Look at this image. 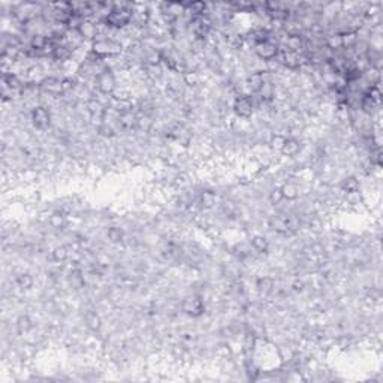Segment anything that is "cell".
<instances>
[{
    "mask_svg": "<svg viewBox=\"0 0 383 383\" xmlns=\"http://www.w3.org/2000/svg\"><path fill=\"white\" fill-rule=\"evenodd\" d=\"M90 51L94 54L96 57L105 60V59H113V57L120 56L122 51H123V45L113 38L102 36V38H97L91 42Z\"/></svg>",
    "mask_w": 383,
    "mask_h": 383,
    "instance_id": "1",
    "label": "cell"
},
{
    "mask_svg": "<svg viewBox=\"0 0 383 383\" xmlns=\"http://www.w3.org/2000/svg\"><path fill=\"white\" fill-rule=\"evenodd\" d=\"M94 84H96L97 91L103 96H113L117 90L116 75L111 69H108V68H105V69H102L96 74Z\"/></svg>",
    "mask_w": 383,
    "mask_h": 383,
    "instance_id": "2",
    "label": "cell"
},
{
    "mask_svg": "<svg viewBox=\"0 0 383 383\" xmlns=\"http://www.w3.org/2000/svg\"><path fill=\"white\" fill-rule=\"evenodd\" d=\"M232 111L238 119H250L255 114V102L252 94H238L234 99Z\"/></svg>",
    "mask_w": 383,
    "mask_h": 383,
    "instance_id": "3",
    "label": "cell"
},
{
    "mask_svg": "<svg viewBox=\"0 0 383 383\" xmlns=\"http://www.w3.org/2000/svg\"><path fill=\"white\" fill-rule=\"evenodd\" d=\"M253 51H255L256 57L259 60L268 63V62H272V60H276L279 57L282 48H280L279 43H276L274 41L269 39V41H265V42H260V43L255 45Z\"/></svg>",
    "mask_w": 383,
    "mask_h": 383,
    "instance_id": "4",
    "label": "cell"
},
{
    "mask_svg": "<svg viewBox=\"0 0 383 383\" xmlns=\"http://www.w3.org/2000/svg\"><path fill=\"white\" fill-rule=\"evenodd\" d=\"M30 122L33 125V128L38 129V130L49 129V126L52 123V114L49 111V108L43 106V105L35 106L30 111Z\"/></svg>",
    "mask_w": 383,
    "mask_h": 383,
    "instance_id": "5",
    "label": "cell"
},
{
    "mask_svg": "<svg viewBox=\"0 0 383 383\" xmlns=\"http://www.w3.org/2000/svg\"><path fill=\"white\" fill-rule=\"evenodd\" d=\"M181 311L189 316V317H201L204 313H205V304H204V299L201 297H196V295H190V297H186L183 301H181Z\"/></svg>",
    "mask_w": 383,
    "mask_h": 383,
    "instance_id": "6",
    "label": "cell"
},
{
    "mask_svg": "<svg viewBox=\"0 0 383 383\" xmlns=\"http://www.w3.org/2000/svg\"><path fill=\"white\" fill-rule=\"evenodd\" d=\"M38 88L45 93L49 94L52 97H59L63 94V85H62V80L57 77H43L39 83H38Z\"/></svg>",
    "mask_w": 383,
    "mask_h": 383,
    "instance_id": "7",
    "label": "cell"
},
{
    "mask_svg": "<svg viewBox=\"0 0 383 383\" xmlns=\"http://www.w3.org/2000/svg\"><path fill=\"white\" fill-rule=\"evenodd\" d=\"M280 154L285 156V157H295L299 154L301 151V142L297 139V138H292V136H285V141L280 147Z\"/></svg>",
    "mask_w": 383,
    "mask_h": 383,
    "instance_id": "8",
    "label": "cell"
},
{
    "mask_svg": "<svg viewBox=\"0 0 383 383\" xmlns=\"http://www.w3.org/2000/svg\"><path fill=\"white\" fill-rule=\"evenodd\" d=\"M304 46H305V41H304L301 33L299 35H288L286 39H285V48L283 49L299 54Z\"/></svg>",
    "mask_w": 383,
    "mask_h": 383,
    "instance_id": "9",
    "label": "cell"
},
{
    "mask_svg": "<svg viewBox=\"0 0 383 383\" xmlns=\"http://www.w3.org/2000/svg\"><path fill=\"white\" fill-rule=\"evenodd\" d=\"M380 102H377L376 99H373L368 93H364L361 100H359V106H361V111L367 116H373L377 109H379Z\"/></svg>",
    "mask_w": 383,
    "mask_h": 383,
    "instance_id": "10",
    "label": "cell"
},
{
    "mask_svg": "<svg viewBox=\"0 0 383 383\" xmlns=\"http://www.w3.org/2000/svg\"><path fill=\"white\" fill-rule=\"evenodd\" d=\"M340 189L341 192H344L346 195H352V193H359L361 192V183L355 175H347L341 180L340 183Z\"/></svg>",
    "mask_w": 383,
    "mask_h": 383,
    "instance_id": "11",
    "label": "cell"
},
{
    "mask_svg": "<svg viewBox=\"0 0 383 383\" xmlns=\"http://www.w3.org/2000/svg\"><path fill=\"white\" fill-rule=\"evenodd\" d=\"M269 226L279 234H288V231L292 228L291 226V218H288L285 215H274L271 218Z\"/></svg>",
    "mask_w": 383,
    "mask_h": 383,
    "instance_id": "12",
    "label": "cell"
},
{
    "mask_svg": "<svg viewBox=\"0 0 383 383\" xmlns=\"http://www.w3.org/2000/svg\"><path fill=\"white\" fill-rule=\"evenodd\" d=\"M280 190H282L285 201H295L299 198V187L295 181H285L280 186Z\"/></svg>",
    "mask_w": 383,
    "mask_h": 383,
    "instance_id": "13",
    "label": "cell"
},
{
    "mask_svg": "<svg viewBox=\"0 0 383 383\" xmlns=\"http://www.w3.org/2000/svg\"><path fill=\"white\" fill-rule=\"evenodd\" d=\"M48 223L52 229H65L68 225V217L63 211H54L49 218H48Z\"/></svg>",
    "mask_w": 383,
    "mask_h": 383,
    "instance_id": "14",
    "label": "cell"
},
{
    "mask_svg": "<svg viewBox=\"0 0 383 383\" xmlns=\"http://www.w3.org/2000/svg\"><path fill=\"white\" fill-rule=\"evenodd\" d=\"M84 322H85V326L88 328V330H91V331H99L100 326H102L100 316L96 311H93V310H88L84 314Z\"/></svg>",
    "mask_w": 383,
    "mask_h": 383,
    "instance_id": "15",
    "label": "cell"
},
{
    "mask_svg": "<svg viewBox=\"0 0 383 383\" xmlns=\"http://www.w3.org/2000/svg\"><path fill=\"white\" fill-rule=\"evenodd\" d=\"M250 244L257 253H262V255L268 253V250H269V241L263 235H259V234H256L250 238Z\"/></svg>",
    "mask_w": 383,
    "mask_h": 383,
    "instance_id": "16",
    "label": "cell"
},
{
    "mask_svg": "<svg viewBox=\"0 0 383 383\" xmlns=\"http://www.w3.org/2000/svg\"><path fill=\"white\" fill-rule=\"evenodd\" d=\"M51 256H52V259L56 260V262L63 263V262H66L69 259V250H68L66 246H57V247L52 249Z\"/></svg>",
    "mask_w": 383,
    "mask_h": 383,
    "instance_id": "17",
    "label": "cell"
},
{
    "mask_svg": "<svg viewBox=\"0 0 383 383\" xmlns=\"http://www.w3.org/2000/svg\"><path fill=\"white\" fill-rule=\"evenodd\" d=\"M32 328H33V322H32V319H30L27 314L18 317V320H17V330H18L20 334H27V333L32 330Z\"/></svg>",
    "mask_w": 383,
    "mask_h": 383,
    "instance_id": "18",
    "label": "cell"
},
{
    "mask_svg": "<svg viewBox=\"0 0 383 383\" xmlns=\"http://www.w3.org/2000/svg\"><path fill=\"white\" fill-rule=\"evenodd\" d=\"M257 289L262 295H268L274 289V280L271 277H262L257 280Z\"/></svg>",
    "mask_w": 383,
    "mask_h": 383,
    "instance_id": "19",
    "label": "cell"
},
{
    "mask_svg": "<svg viewBox=\"0 0 383 383\" xmlns=\"http://www.w3.org/2000/svg\"><path fill=\"white\" fill-rule=\"evenodd\" d=\"M33 283H35V280H33V277L29 274V272H23V274H20V276L17 277V285H18L21 289H24V291L32 289V288H33Z\"/></svg>",
    "mask_w": 383,
    "mask_h": 383,
    "instance_id": "20",
    "label": "cell"
},
{
    "mask_svg": "<svg viewBox=\"0 0 383 383\" xmlns=\"http://www.w3.org/2000/svg\"><path fill=\"white\" fill-rule=\"evenodd\" d=\"M106 237H108V240L111 241V243H114V244H119V243H122L123 241V231L120 229V228H117V226H111L108 231H106Z\"/></svg>",
    "mask_w": 383,
    "mask_h": 383,
    "instance_id": "21",
    "label": "cell"
},
{
    "mask_svg": "<svg viewBox=\"0 0 383 383\" xmlns=\"http://www.w3.org/2000/svg\"><path fill=\"white\" fill-rule=\"evenodd\" d=\"M268 199H269V202H271L272 205H279V204H282V202L285 201V198H283V195H282V190H280V187L272 189V190L269 192V196H268Z\"/></svg>",
    "mask_w": 383,
    "mask_h": 383,
    "instance_id": "22",
    "label": "cell"
},
{
    "mask_svg": "<svg viewBox=\"0 0 383 383\" xmlns=\"http://www.w3.org/2000/svg\"><path fill=\"white\" fill-rule=\"evenodd\" d=\"M62 85H63V94L69 93L77 87V80L72 77H65V78H62Z\"/></svg>",
    "mask_w": 383,
    "mask_h": 383,
    "instance_id": "23",
    "label": "cell"
},
{
    "mask_svg": "<svg viewBox=\"0 0 383 383\" xmlns=\"http://www.w3.org/2000/svg\"><path fill=\"white\" fill-rule=\"evenodd\" d=\"M214 202H215V195H214V192L205 190V192L202 193V196H201V204L205 205V207H211Z\"/></svg>",
    "mask_w": 383,
    "mask_h": 383,
    "instance_id": "24",
    "label": "cell"
}]
</instances>
